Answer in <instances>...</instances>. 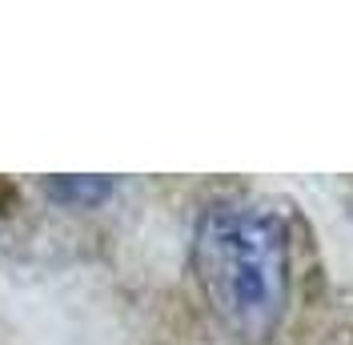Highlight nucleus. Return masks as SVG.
<instances>
[{
    "mask_svg": "<svg viewBox=\"0 0 353 345\" xmlns=\"http://www.w3.org/2000/svg\"><path fill=\"white\" fill-rule=\"evenodd\" d=\"M48 193L61 197V201H105L112 193L109 181H101V177H61V181H48Z\"/></svg>",
    "mask_w": 353,
    "mask_h": 345,
    "instance_id": "nucleus-2",
    "label": "nucleus"
},
{
    "mask_svg": "<svg viewBox=\"0 0 353 345\" xmlns=\"http://www.w3.org/2000/svg\"><path fill=\"white\" fill-rule=\"evenodd\" d=\"M193 277L201 297L233 337L261 345L289 313L293 245L277 209L217 201L193 229Z\"/></svg>",
    "mask_w": 353,
    "mask_h": 345,
    "instance_id": "nucleus-1",
    "label": "nucleus"
}]
</instances>
